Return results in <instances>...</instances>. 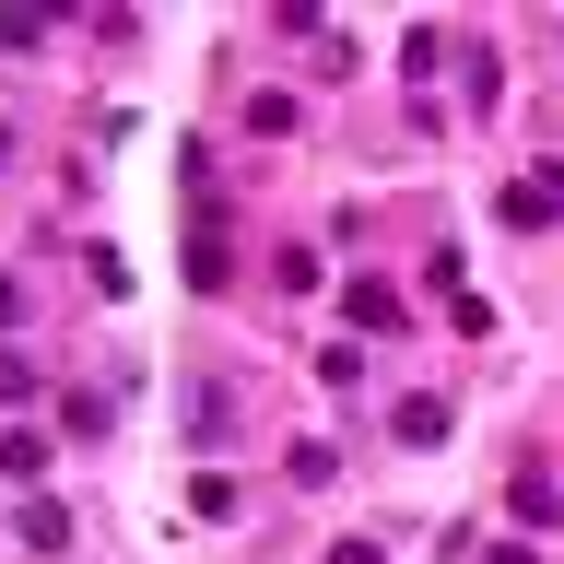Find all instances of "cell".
<instances>
[{
	"label": "cell",
	"mask_w": 564,
	"mask_h": 564,
	"mask_svg": "<svg viewBox=\"0 0 564 564\" xmlns=\"http://www.w3.org/2000/svg\"><path fill=\"white\" fill-rule=\"evenodd\" d=\"M282 470H294V482H306V494H329V482H341V458L317 447V435H294V447H282Z\"/></svg>",
	"instance_id": "8992f818"
},
{
	"label": "cell",
	"mask_w": 564,
	"mask_h": 564,
	"mask_svg": "<svg viewBox=\"0 0 564 564\" xmlns=\"http://www.w3.org/2000/svg\"><path fill=\"white\" fill-rule=\"evenodd\" d=\"M494 564H541V553H529V541H506V553H494Z\"/></svg>",
	"instance_id": "7c38bea8"
},
{
	"label": "cell",
	"mask_w": 564,
	"mask_h": 564,
	"mask_svg": "<svg viewBox=\"0 0 564 564\" xmlns=\"http://www.w3.org/2000/svg\"><path fill=\"white\" fill-rule=\"evenodd\" d=\"M0 400H35V365H24L12 341H0Z\"/></svg>",
	"instance_id": "9c48e42d"
},
{
	"label": "cell",
	"mask_w": 564,
	"mask_h": 564,
	"mask_svg": "<svg viewBox=\"0 0 564 564\" xmlns=\"http://www.w3.org/2000/svg\"><path fill=\"white\" fill-rule=\"evenodd\" d=\"M236 282V247H224V200L200 188V224H188V294H224Z\"/></svg>",
	"instance_id": "6da1fadb"
},
{
	"label": "cell",
	"mask_w": 564,
	"mask_h": 564,
	"mask_svg": "<svg viewBox=\"0 0 564 564\" xmlns=\"http://www.w3.org/2000/svg\"><path fill=\"white\" fill-rule=\"evenodd\" d=\"M0 482H47V435L12 423V435H0Z\"/></svg>",
	"instance_id": "5b68a950"
},
{
	"label": "cell",
	"mask_w": 564,
	"mask_h": 564,
	"mask_svg": "<svg viewBox=\"0 0 564 564\" xmlns=\"http://www.w3.org/2000/svg\"><path fill=\"white\" fill-rule=\"evenodd\" d=\"M329 564H388V553H377V541H329Z\"/></svg>",
	"instance_id": "30bf717a"
},
{
	"label": "cell",
	"mask_w": 564,
	"mask_h": 564,
	"mask_svg": "<svg viewBox=\"0 0 564 564\" xmlns=\"http://www.w3.org/2000/svg\"><path fill=\"white\" fill-rule=\"evenodd\" d=\"M400 70H412V83H435V70H447V24H412V35H400Z\"/></svg>",
	"instance_id": "52a82bcc"
},
{
	"label": "cell",
	"mask_w": 564,
	"mask_h": 564,
	"mask_svg": "<svg viewBox=\"0 0 564 564\" xmlns=\"http://www.w3.org/2000/svg\"><path fill=\"white\" fill-rule=\"evenodd\" d=\"M388 423H400V447H447V400H435V388H412V400H400V412H388Z\"/></svg>",
	"instance_id": "277c9868"
},
{
	"label": "cell",
	"mask_w": 564,
	"mask_h": 564,
	"mask_svg": "<svg viewBox=\"0 0 564 564\" xmlns=\"http://www.w3.org/2000/svg\"><path fill=\"white\" fill-rule=\"evenodd\" d=\"M494 212H506L518 236H541V224H564V165H529V176H518V188H506Z\"/></svg>",
	"instance_id": "7a4b0ae2"
},
{
	"label": "cell",
	"mask_w": 564,
	"mask_h": 564,
	"mask_svg": "<svg viewBox=\"0 0 564 564\" xmlns=\"http://www.w3.org/2000/svg\"><path fill=\"white\" fill-rule=\"evenodd\" d=\"M341 306H352V329H365V341H400V329H412V306H400L388 282H352Z\"/></svg>",
	"instance_id": "3957f363"
},
{
	"label": "cell",
	"mask_w": 564,
	"mask_h": 564,
	"mask_svg": "<svg viewBox=\"0 0 564 564\" xmlns=\"http://www.w3.org/2000/svg\"><path fill=\"white\" fill-rule=\"evenodd\" d=\"M12 317H24V282H12V271H0V329H12Z\"/></svg>",
	"instance_id": "8fae6325"
},
{
	"label": "cell",
	"mask_w": 564,
	"mask_h": 564,
	"mask_svg": "<svg viewBox=\"0 0 564 564\" xmlns=\"http://www.w3.org/2000/svg\"><path fill=\"white\" fill-rule=\"evenodd\" d=\"M553 529H564V506H553Z\"/></svg>",
	"instance_id": "5bb4252c"
},
{
	"label": "cell",
	"mask_w": 564,
	"mask_h": 564,
	"mask_svg": "<svg viewBox=\"0 0 564 564\" xmlns=\"http://www.w3.org/2000/svg\"><path fill=\"white\" fill-rule=\"evenodd\" d=\"M24 541H35V553H70V506H47V494H35V506H24Z\"/></svg>",
	"instance_id": "ba28073f"
},
{
	"label": "cell",
	"mask_w": 564,
	"mask_h": 564,
	"mask_svg": "<svg viewBox=\"0 0 564 564\" xmlns=\"http://www.w3.org/2000/svg\"><path fill=\"white\" fill-rule=\"evenodd\" d=\"M0 165H12V130H0Z\"/></svg>",
	"instance_id": "4fadbf2b"
}]
</instances>
